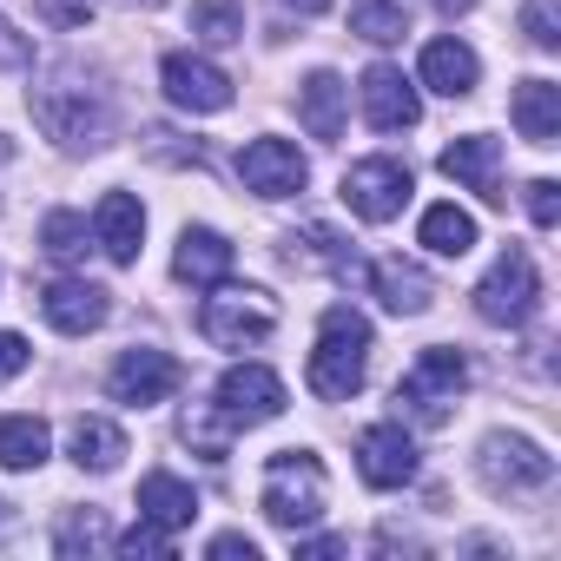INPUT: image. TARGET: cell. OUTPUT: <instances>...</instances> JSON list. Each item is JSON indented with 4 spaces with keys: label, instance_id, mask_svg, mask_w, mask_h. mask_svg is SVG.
I'll return each mask as SVG.
<instances>
[{
    "label": "cell",
    "instance_id": "cell-8",
    "mask_svg": "<svg viewBox=\"0 0 561 561\" xmlns=\"http://www.w3.org/2000/svg\"><path fill=\"white\" fill-rule=\"evenodd\" d=\"M344 205L364 225H390L410 205V165L403 159H364V165H351L344 172Z\"/></svg>",
    "mask_w": 561,
    "mask_h": 561
},
{
    "label": "cell",
    "instance_id": "cell-7",
    "mask_svg": "<svg viewBox=\"0 0 561 561\" xmlns=\"http://www.w3.org/2000/svg\"><path fill=\"white\" fill-rule=\"evenodd\" d=\"M489 495H528V489H548L554 482V456L528 436H482V456H476Z\"/></svg>",
    "mask_w": 561,
    "mask_h": 561
},
{
    "label": "cell",
    "instance_id": "cell-12",
    "mask_svg": "<svg viewBox=\"0 0 561 561\" xmlns=\"http://www.w3.org/2000/svg\"><path fill=\"white\" fill-rule=\"evenodd\" d=\"M41 311H47V324L60 337H87V331H100L113 318V291L87 285V277H54V285L41 291Z\"/></svg>",
    "mask_w": 561,
    "mask_h": 561
},
{
    "label": "cell",
    "instance_id": "cell-39",
    "mask_svg": "<svg viewBox=\"0 0 561 561\" xmlns=\"http://www.w3.org/2000/svg\"><path fill=\"white\" fill-rule=\"evenodd\" d=\"M14 60H27V41L14 27H0V67H14Z\"/></svg>",
    "mask_w": 561,
    "mask_h": 561
},
{
    "label": "cell",
    "instance_id": "cell-19",
    "mask_svg": "<svg viewBox=\"0 0 561 561\" xmlns=\"http://www.w3.org/2000/svg\"><path fill=\"white\" fill-rule=\"evenodd\" d=\"M416 73H423V87H430V93H443V100H469V93H476V80H482L476 54H469L462 41H430Z\"/></svg>",
    "mask_w": 561,
    "mask_h": 561
},
{
    "label": "cell",
    "instance_id": "cell-2",
    "mask_svg": "<svg viewBox=\"0 0 561 561\" xmlns=\"http://www.w3.org/2000/svg\"><path fill=\"white\" fill-rule=\"evenodd\" d=\"M305 377H311V390L324 403H351L364 390V377H370V324H364V311H351V305H331L324 311L318 351H311V370Z\"/></svg>",
    "mask_w": 561,
    "mask_h": 561
},
{
    "label": "cell",
    "instance_id": "cell-30",
    "mask_svg": "<svg viewBox=\"0 0 561 561\" xmlns=\"http://www.w3.org/2000/svg\"><path fill=\"white\" fill-rule=\"evenodd\" d=\"M87 244H93V231H87V218H80V211H47V225H41V251H47V257L80 264V257H87Z\"/></svg>",
    "mask_w": 561,
    "mask_h": 561
},
{
    "label": "cell",
    "instance_id": "cell-6",
    "mask_svg": "<svg viewBox=\"0 0 561 561\" xmlns=\"http://www.w3.org/2000/svg\"><path fill=\"white\" fill-rule=\"evenodd\" d=\"M211 291H218V285H211ZM198 331H205V344H218V351H251V344H264V337L277 331V305H271L264 291H218V298H205Z\"/></svg>",
    "mask_w": 561,
    "mask_h": 561
},
{
    "label": "cell",
    "instance_id": "cell-33",
    "mask_svg": "<svg viewBox=\"0 0 561 561\" xmlns=\"http://www.w3.org/2000/svg\"><path fill=\"white\" fill-rule=\"evenodd\" d=\"M522 34H528V47L554 54L561 47V0H528V8H522Z\"/></svg>",
    "mask_w": 561,
    "mask_h": 561
},
{
    "label": "cell",
    "instance_id": "cell-36",
    "mask_svg": "<svg viewBox=\"0 0 561 561\" xmlns=\"http://www.w3.org/2000/svg\"><path fill=\"white\" fill-rule=\"evenodd\" d=\"M34 8H41L54 27H87V21H93V0H34Z\"/></svg>",
    "mask_w": 561,
    "mask_h": 561
},
{
    "label": "cell",
    "instance_id": "cell-32",
    "mask_svg": "<svg viewBox=\"0 0 561 561\" xmlns=\"http://www.w3.org/2000/svg\"><path fill=\"white\" fill-rule=\"evenodd\" d=\"M54 541H60V554H93V548H113V535H106V522H100L93 508H80V515H67Z\"/></svg>",
    "mask_w": 561,
    "mask_h": 561
},
{
    "label": "cell",
    "instance_id": "cell-23",
    "mask_svg": "<svg viewBox=\"0 0 561 561\" xmlns=\"http://www.w3.org/2000/svg\"><path fill=\"white\" fill-rule=\"evenodd\" d=\"M344 80L337 73H311L305 87H298V119H305V133L311 139H337L344 133Z\"/></svg>",
    "mask_w": 561,
    "mask_h": 561
},
{
    "label": "cell",
    "instance_id": "cell-13",
    "mask_svg": "<svg viewBox=\"0 0 561 561\" xmlns=\"http://www.w3.org/2000/svg\"><path fill=\"white\" fill-rule=\"evenodd\" d=\"M113 397L119 403H133V410H146V403H165L179 383H185V370H179V357H165V351H126L119 364H113Z\"/></svg>",
    "mask_w": 561,
    "mask_h": 561
},
{
    "label": "cell",
    "instance_id": "cell-27",
    "mask_svg": "<svg viewBox=\"0 0 561 561\" xmlns=\"http://www.w3.org/2000/svg\"><path fill=\"white\" fill-rule=\"evenodd\" d=\"M416 238H423L436 257H462V251L476 244V218H469L462 205H430L423 225H416Z\"/></svg>",
    "mask_w": 561,
    "mask_h": 561
},
{
    "label": "cell",
    "instance_id": "cell-1",
    "mask_svg": "<svg viewBox=\"0 0 561 561\" xmlns=\"http://www.w3.org/2000/svg\"><path fill=\"white\" fill-rule=\"evenodd\" d=\"M257 508L271 528H285V535H305L311 522H324L331 508V476L311 449H277L264 462V482H257Z\"/></svg>",
    "mask_w": 561,
    "mask_h": 561
},
{
    "label": "cell",
    "instance_id": "cell-22",
    "mask_svg": "<svg viewBox=\"0 0 561 561\" xmlns=\"http://www.w3.org/2000/svg\"><path fill=\"white\" fill-rule=\"evenodd\" d=\"M370 291H377V298H383V311H397V318H423V311H430V298H436V285H430L416 264H403V257L370 264Z\"/></svg>",
    "mask_w": 561,
    "mask_h": 561
},
{
    "label": "cell",
    "instance_id": "cell-34",
    "mask_svg": "<svg viewBox=\"0 0 561 561\" xmlns=\"http://www.w3.org/2000/svg\"><path fill=\"white\" fill-rule=\"evenodd\" d=\"M113 548H119V554H133V561H139V554L165 561V554H172V535H165V528H152V522H139V528H126Z\"/></svg>",
    "mask_w": 561,
    "mask_h": 561
},
{
    "label": "cell",
    "instance_id": "cell-10",
    "mask_svg": "<svg viewBox=\"0 0 561 561\" xmlns=\"http://www.w3.org/2000/svg\"><path fill=\"white\" fill-rule=\"evenodd\" d=\"M159 80H165V100L179 113H225L231 106V73L211 67L205 54H165Z\"/></svg>",
    "mask_w": 561,
    "mask_h": 561
},
{
    "label": "cell",
    "instance_id": "cell-14",
    "mask_svg": "<svg viewBox=\"0 0 561 561\" xmlns=\"http://www.w3.org/2000/svg\"><path fill=\"white\" fill-rule=\"evenodd\" d=\"M357 476L370 489H403L416 476V443L403 436V423H370L357 436Z\"/></svg>",
    "mask_w": 561,
    "mask_h": 561
},
{
    "label": "cell",
    "instance_id": "cell-15",
    "mask_svg": "<svg viewBox=\"0 0 561 561\" xmlns=\"http://www.w3.org/2000/svg\"><path fill=\"white\" fill-rule=\"evenodd\" d=\"M443 179H456V185H469L482 205H502L508 192H502V146L489 139V133H469V139H456V146H443Z\"/></svg>",
    "mask_w": 561,
    "mask_h": 561
},
{
    "label": "cell",
    "instance_id": "cell-26",
    "mask_svg": "<svg viewBox=\"0 0 561 561\" xmlns=\"http://www.w3.org/2000/svg\"><path fill=\"white\" fill-rule=\"evenodd\" d=\"M351 34L370 47H397L410 34V0H357L351 8Z\"/></svg>",
    "mask_w": 561,
    "mask_h": 561
},
{
    "label": "cell",
    "instance_id": "cell-37",
    "mask_svg": "<svg viewBox=\"0 0 561 561\" xmlns=\"http://www.w3.org/2000/svg\"><path fill=\"white\" fill-rule=\"evenodd\" d=\"M27 357H34V351H27V337H21V331H0V383L21 377V370H27Z\"/></svg>",
    "mask_w": 561,
    "mask_h": 561
},
{
    "label": "cell",
    "instance_id": "cell-29",
    "mask_svg": "<svg viewBox=\"0 0 561 561\" xmlns=\"http://www.w3.org/2000/svg\"><path fill=\"white\" fill-rule=\"evenodd\" d=\"M192 34L205 47H231V41H244V8L238 0H192Z\"/></svg>",
    "mask_w": 561,
    "mask_h": 561
},
{
    "label": "cell",
    "instance_id": "cell-28",
    "mask_svg": "<svg viewBox=\"0 0 561 561\" xmlns=\"http://www.w3.org/2000/svg\"><path fill=\"white\" fill-rule=\"evenodd\" d=\"M179 430H185V443H192L205 462H225V456H231V436H238V423H231L218 403H192Z\"/></svg>",
    "mask_w": 561,
    "mask_h": 561
},
{
    "label": "cell",
    "instance_id": "cell-16",
    "mask_svg": "<svg viewBox=\"0 0 561 561\" xmlns=\"http://www.w3.org/2000/svg\"><path fill=\"white\" fill-rule=\"evenodd\" d=\"M357 93H364V119H370L377 133H410V126L423 119V100H416V87H410L397 67H383V60L364 73V87H357Z\"/></svg>",
    "mask_w": 561,
    "mask_h": 561
},
{
    "label": "cell",
    "instance_id": "cell-18",
    "mask_svg": "<svg viewBox=\"0 0 561 561\" xmlns=\"http://www.w3.org/2000/svg\"><path fill=\"white\" fill-rule=\"evenodd\" d=\"M139 238H146V211L133 192H106L100 211H93V244L113 257V264H139Z\"/></svg>",
    "mask_w": 561,
    "mask_h": 561
},
{
    "label": "cell",
    "instance_id": "cell-21",
    "mask_svg": "<svg viewBox=\"0 0 561 561\" xmlns=\"http://www.w3.org/2000/svg\"><path fill=\"white\" fill-rule=\"evenodd\" d=\"M192 515H198V495H192V482H179L172 469H152V476L139 482V522H152V528L179 535Z\"/></svg>",
    "mask_w": 561,
    "mask_h": 561
},
{
    "label": "cell",
    "instance_id": "cell-25",
    "mask_svg": "<svg viewBox=\"0 0 561 561\" xmlns=\"http://www.w3.org/2000/svg\"><path fill=\"white\" fill-rule=\"evenodd\" d=\"M54 449L41 416H0V469H41Z\"/></svg>",
    "mask_w": 561,
    "mask_h": 561
},
{
    "label": "cell",
    "instance_id": "cell-41",
    "mask_svg": "<svg viewBox=\"0 0 561 561\" xmlns=\"http://www.w3.org/2000/svg\"><path fill=\"white\" fill-rule=\"evenodd\" d=\"M291 8H298V14H324V8H331V0H291Z\"/></svg>",
    "mask_w": 561,
    "mask_h": 561
},
{
    "label": "cell",
    "instance_id": "cell-24",
    "mask_svg": "<svg viewBox=\"0 0 561 561\" xmlns=\"http://www.w3.org/2000/svg\"><path fill=\"white\" fill-rule=\"evenodd\" d=\"M73 462L80 469H93V476H106V469H119V456H126V430L119 423H106V416H73Z\"/></svg>",
    "mask_w": 561,
    "mask_h": 561
},
{
    "label": "cell",
    "instance_id": "cell-31",
    "mask_svg": "<svg viewBox=\"0 0 561 561\" xmlns=\"http://www.w3.org/2000/svg\"><path fill=\"white\" fill-rule=\"evenodd\" d=\"M291 264H331L337 277H364L357 257H351V244L331 225H305V251H291Z\"/></svg>",
    "mask_w": 561,
    "mask_h": 561
},
{
    "label": "cell",
    "instance_id": "cell-11",
    "mask_svg": "<svg viewBox=\"0 0 561 561\" xmlns=\"http://www.w3.org/2000/svg\"><path fill=\"white\" fill-rule=\"evenodd\" d=\"M218 410H225L238 430L277 423V416H285V383H277V370H264V364H238V370L218 377Z\"/></svg>",
    "mask_w": 561,
    "mask_h": 561
},
{
    "label": "cell",
    "instance_id": "cell-3",
    "mask_svg": "<svg viewBox=\"0 0 561 561\" xmlns=\"http://www.w3.org/2000/svg\"><path fill=\"white\" fill-rule=\"evenodd\" d=\"M462 383H469V364H462V351H449V344H436V351H423L410 370H403V383H397V403L423 423V430H443L449 423V403L462 397Z\"/></svg>",
    "mask_w": 561,
    "mask_h": 561
},
{
    "label": "cell",
    "instance_id": "cell-20",
    "mask_svg": "<svg viewBox=\"0 0 561 561\" xmlns=\"http://www.w3.org/2000/svg\"><path fill=\"white\" fill-rule=\"evenodd\" d=\"M508 113H515V133L528 146H554L561 139V87L554 80H522L515 100H508Z\"/></svg>",
    "mask_w": 561,
    "mask_h": 561
},
{
    "label": "cell",
    "instance_id": "cell-35",
    "mask_svg": "<svg viewBox=\"0 0 561 561\" xmlns=\"http://www.w3.org/2000/svg\"><path fill=\"white\" fill-rule=\"evenodd\" d=\"M528 218H535L541 231L561 225V185H554V179H535V185H528Z\"/></svg>",
    "mask_w": 561,
    "mask_h": 561
},
{
    "label": "cell",
    "instance_id": "cell-5",
    "mask_svg": "<svg viewBox=\"0 0 561 561\" xmlns=\"http://www.w3.org/2000/svg\"><path fill=\"white\" fill-rule=\"evenodd\" d=\"M34 119H41L47 139H60V146H106V133H113L106 100L87 93L80 80H54V87H41V93H34Z\"/></svg>",
    "mask_w": 561,
    "mask_h": 561
},
{
    "label": "cell",
    "instance_id": "cell-40",
    "mask_svg": "<svg viewBox=\"0 0 561 561\" xmlns=\"http://www.w3.org/2000/svg\"><path fill=\"white\" fill-rule=\"evenodd\" d=\"M436 8H443V14H469V8H476V0H436Z\"/></svg>",
    "mask_w": 561,
    "mask_h": 561
},
{
    "label": "cell",
    "instance_id": "cell-38",
    "mask_svg": "<svg viewBox=\"0 0 561 561\" xmlns=\"http://www.w3.org/2000/svg\"><path fill=\"white\" fill-rule=\"evenodd\" d=\"M211 561H257V541L251 535H218L211 541Z\"/></svg>",
    "mask_w": 561,
    "mask_h": 561
},
{
    "label": "cell",
    "instance_id": "cell-17",
    "mask_svg": "<svg viewBox=\"0 0 561 561\" xmlns=\"http://www.w3.org/2000/svg\"><path fill=\"white\" fill-rule=\"evenodd\" d=\"M231 264H238V251H231V238H225V231H211V225H185V231H179L172 271L185 277V285L211 291V285H225V277H231Z\"/></svg>",
    "mask_w": 561,
    "mask_h": 561
},
{
    "label": "cell",
    "instance_id": "cell-9",
    "mask_svg": "<svg viewBox=\"0 0 561 561\" xmlns=\"http://www.w3.org/2000/svg\"><path fill=\"white\" fill-rule=\"evenodd\" d=\"M238 179H244V192H257V198H291V192H305L311 165H305V152H298L291 139H251V146L238 152Z\"/></svg>",
    "mask_w": 561,
    "mask_h": 561
},
{
    "label": "cell",
    "instance_id": "cell-4",
    "mask_svg": "<svg viewBox=\"0 0 561 561\" xmlns=\"http://www.w3.org/2000/svg\"><path fill=\"white\" fill-rule=\"evenodd\" d=\"M535 305H541V277H535V257L522 251V244H508L495 264H489V277L476 285V318L482 324H528L535 318Z\"/></svg>",
    "mask_w": 561,
    "mask_h": 561
}]
</instances>
